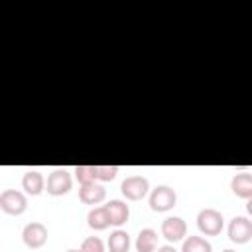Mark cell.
I'll list each match as a JSON object with an SVG mask.
<instances>
[{
    "label": "cell",
    "mask_w": 252,
    "mask_h": 252,
    "mask_svg": "<svg viewBox=\"0 0 252 252\" xmlns=\"http://www.w3.org/2000/svg\"><path fill=\"white\" fill-rule=\"evenodd\" d=\"M120 191L122 195L128 199V201H140L148 195L150 191V181L142 175H128L122 185H120Z\"/></svg>",
    "instance_id": "cell-3"
},
{
    "label": "cell",
    "mask_w": 252,
    "mask_h": 252,
    "mask_svg": "<svg viewBox=\"0 0 252 252\" xmlns=\"http://www.w3.org/2000/svg\"><path fill=\"white\" fill-rule=\"evenodd\" d=\"M108 252H128L130 250V236L126 230H114L110 236H108Z\"/></svg>",
    "instance_id": "cell-15"
},
{
    "label": "cell",
    "mask_w": 252,
    "mask_h": 252,
    "mask_svg": "<svg viewBox=\"0 0 252 252\" xmlns=\"http://www.w3.org/2000/svg\"><path fill=\"white\" fill-rule=\"evenodd\" d=\"M104 209H106V213L110 217V224H114V226H122L130 219V207L124 201H120V199L108 201L104 205Z\"/></svg>",
    "instance_id": "cell-9"
},
{
    "label": "cell",
    "mask_w": 252,
    "mask_h": 252,
    "mask_svg": "<svg viewBox=\"0 0 252 252\" xmlns=\"http://www.w3.org/2000/svg\"><path fill=\"white\" fill-rule=\"evenodd\" d=\"M187 234V224L181 217H167L161 222V236L167 242H179Z\"/></svg>",
    "instance_id": "cell-8"
},
{
    "label": "cell",
    "mask_w": 252,
    "mask_h": 252,
    "mask_svg": "<svg viewBox=\"0 0 252 252\" xmlns=\"http://www.w3.org/2000/svg\"><path fill=\"white\" fill-rule=\"evenodd\" d=\"M106 197V189L100 185V183H87V185H81L79 187V199L81 203L85 205H98L102 203Z\"/></svg>",
    "instance_id": "cell-10"
},
{
    "label": "cell",
    "mask_w": 252,
    "mask_h": 252,
    "mask_svg": "<svg viewBox=\"0 0 252 252\" xmlns=\"http://www.w3.org/2000/svg\"><path fill=\"white\" fill-rule=\"evenodd\" d=\"M71 187H73V177L67 169H53L47 177V183H45V191L53 197L69 193Z\"/></svg>",
    "instance_id": "cell-4"
},
{
    "label": "cell",
    "mask_w": 252,
    "mask_h": 252,
    "mask_svg": "<svg viewBox=\"0 0 252 252\" xmlns=\"http://www.w3.org/2000/svg\"><path fill=\"white\" fill-rule=\"evenodd\" d=\"M22 189H24L28 195H32V197L39 195V193L45 189V179H43V175H41L37 169H28V171L24 173V177H22Z\"/></svg>",
    "instance_id": "cell-11"
},
{
    "label": "cell",
    "mask_w": 252,
    "mask_h": 252,
    "mask_svg": "<svg viewBox=\"0 0 252 252\" xmlns=\"http://www.w3.org/2000/svg\"><path fill=\"white\" fill-rule=\"evenodd\" d=\"M65 252H81V248H79V250H75V248H71V250H65Z\"/></svg>",
    "instance_id": "cell-22"
},
{
    "label": "cell",
    "mask_w": 252,
    "mask_h": 252,
    "mask_svg": "<svg viewBox=\"0 0 252 252\" xmlns=\"http://www.w3.org/2000/svg\"><path fill=\"white\" fill-rule=\"evenodd\" d=\"M81 252H104V242L98 236H87L81 244Z\"/></svg>",
    "instance_id": "cell-19"
},
{
    "label": "cell",
    "mask_w": 252,
    "mask_h": 252,
    "mask_svg": "<svg viewBox=\"0 0 252 252\" xmlns=\"http://www.w3.org/2000/svg\"><path fill=\"white\" fill-rule=\"evenodd\" d=\"M181 252H213V246L203 236H187L183 240Z\"/></svg>",
    "instance_id": "cell-16"
},
{
    "label": "cell",
    "mask_w": 252,
    "mask_h": 252,
    "mask_svg": "<svg viewBox=\"0 0 252 252\" xmlns=\"http://www.w3.org/2000/svg\"><path fill=\"white\" fill-rule=\"evenodd\" d=\"M22 240L28 248L35 250V248H41L45 242H47V228L43 222H28L22 230Z\"/></svg>",
    "instance_id": "cell-6"
},
{
    "label": "cell",
    "mask_w": 252,
    "mask_h": 252,
    "mask_svg": "<svg viewBox=\"0 0 252 252\" xmlns=\"http://www.w3.org/2000/svg\"><path fill=\"white\" fill-rule=\"evenodd\" d=\"M224 226V219L217 209H203L197 215V228L205 234V236H217L220 234Z\"/></svg>",
    "instance_id": "cell-1"
},
{
    "label": "cell",
    "mask_w": 252,
    "mask_h": 252,
    "mask_svg": "<svg viewBox=\"0 0 252 252\" xmlns=\"http://www.w3.org/2000/svg\"><path fill=\"white\" fill-rule=\"evenodd\" d=\"M87 222H89V226L93 230H104V228L110 226V217H108V213H106L104 207H94V209L89 211Z\"/></svg>",
    "instance_id": "cell-14"
},
{
    "label": "cell",
    "mask_w": 252,
    "mask_h": 252,
    "mask_svg": "<svg viewBox=\"0 0 252 252\" xmlns=\"http://www.w3.org/2000/svg\"><path fill=\"white\" fill-rule=\"evenodd\" d=\"M0 209L8 215H22L28 209V199L22 191L16 189H6L0 193Z\"/></svg>",
    "instance_id": "cell-5"
},
{
    "label": "cell",
    "mask_w": 252,
    "mask_h": 252,
    "mask_svg": "<svg viewBox=\"0 0 252 252\" xmlns=\"http://www.w3.org/2000/svg\"><path fill=\"white\" fill-rule=\"evenodd\" d=\"M156 252H177V250H175L171 244H165V246H159Z\"/></svg>",
    "instance_id": "cell-20"
},
{
    "label": "cell",
    "mask_w": 252,
    "mask_h": 252,
    "mask_svg": "<svg viewBox=\"0 0 252 252\" xmlns=\"http://www.w3.org/2000/svg\"><path fill=\"white\" fill-rule=\"evenodd\" d=\"M222 252H236V250H230V248H226V250H222Z\"/></svg>",
    "instance_id": "cell-23"
},
{
    "label": "cell",
    "mask_w": 252,
    "mask_h": 252,
    "mask_svg": "<svg viewBox=\"0 0 252 252\" xmlns=\"http://www.w3.org/2000/svg\"><path fill=\"white\" fill-rule=\"evenodd\" d=\"M75 177L81 185H87V183H93L96 181L94 177V165H77L75 167Z\"/></svg>",
    "instance_id": "cell-17"
},
{
    "label": "cell",
    "mask_w": 252,
    "mask_h": 252,
    "mask_svg": "<svg viewBox=\"0 0 252 252\" xmlns=\"http://www.w3.org/2000/svg\"><path fill=\"white\" fill-rule=\"evenodd\" d=\"M230 189L240 199H246V201L252 199V173H246V171L236 173L230 181Z\"/></svg>",
    "instance_id": "cell-12"
},
{
    "label": "cell",
    "mask_w": 252,
    "mask_h": 252,
    "mask_svg": "<svg viewBox=\"0 0 252 252\" xmlns=\"http://www.w3.org/2000/svg\"><path fill=\"white\" fill-rule=\"evenodd\" d=\"M158 246V232L154 228H142L136 238V250L138 252H156Z\"/></svg>",
    "instance_id": "cell-13"
},
{
    "label": "cell",
    "mask_w": 252,
    "mask_h": 252,
    "mask_svg": "<svg viewBox=\"0 0 252 252\" xmlns=\"http://www.w3.org/2000/svg\"><path fill=\"white\" fill-rule=\"evenodd\" d=\"M228 238L234 244H246L252 238V220L246 217H234L228 222Z\"/></svg>",
    "instance_id": "cell-7"
},
{
    "label": "cell",
    "mask_w": 252,
    "mask_h": 252,
    "mask_svg": "<svg viewBox=\"0 0 252 252\" xmlns=\"http://www.w3.org/2000/svg\"><path fill=\"white\" fill-rule=\"evenodd\" d=\"M118 173L116 165H94V177L98 181H112Z\"/></svg>",
    "instance_id": "cell-18"
},
{
    "label": "cell",
    "mask_w": 252,
    "mask_h": 252,
    "mask_svg": "<svg viewBox=\"0 0 252 252\" xmlns=\"http://www.w3.org/2000/svg\"><path fill=\"white\" fill-rule=\"evenodd\" d=\"M246 211H248V215L252 217V199H248V203H246Z\"/></svg>",
    "instance_id": "cell-21"
},
{
    "label": "cell",
    "mask_w": 252,
    "mask_h": 252,
    "mask_svg": "<svg viewBox=\"0 0 252 252\" xmlns=\"http://www.w3.org/2000/svg\"><path fill=\"white\" fill-rule=\"evenodd\" d=\"M175 203H177V193H175V189H171L167 185H158L150 193V209L156 213H165V211L173 209Z\"/></svg>",
    "instance_id": "cell-2"
}]
</instances>
